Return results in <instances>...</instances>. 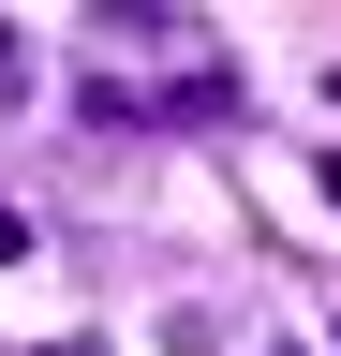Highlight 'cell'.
<instances>
[{
    "label": "cell",
    "mask_w": 341,
    "mask_h": 356,
    "mask_svg": "<svg viewBox=\"0 0 341 356\" xmlns=\"http://www.w3.org/2000/svg\"><path fill=\"white\" fill-rule=\"evenodd\" d=\"M134 119H163V134H208V119H238V74H223V60H193L178 89H149Z\"/></svg>",
    "instance_id": "1"
},
{
    "label": "cell",
    "mask_w": 341,
    "mask_h": 356,
    "mask_svg": "<svg viewBox=\"0 0 341 356\" xmlns=\"http://www.w3.org/2000/svg\"><path fill=\"white\" fill-rule=\"evenodd\" d=\"M15 89H30V44H15V30H0V104H15Z\"/></svg>",
    "instance_id": "2"
},
{
    "label": "cell",
    "mask_w": 341,
    "mask_h": 356,
    "mask_svg": "<svg viewBox=\"0 0 341 356\" xmlns=\"http://www.w3.org/2000/svg\"><path fill=\"white\" fill-rule=\"evenodd\" d=\"M0 267H30V208H0Z\"/></svg>",
    "instance_id": "3"
},
{
    "label": "cell",
    "mask_w": 341,
    "mask_h": 356,
    "mask_svg": "<svg viewBox=\"0 0 341 356\" xmlns=\"http://www.w3.org/2000/svg\"><path fill=\"white\" fill-rule=\"evenodd\" d=\"M312 178H326V208H341V149H326V163H312Z\"/></svg>",
    "instance_id": "4"
},
{
    "label": "cell",
    "mask_w": 341,
    "mask_h": 356,
    "mask_svg": "<svg viewBox=\"0 0 341 356\" xmlns=\"http://www.w3.org/2000/svg\"><path fill=\"white\" fill-rule=\"evenodd\" d=\"M60 356H104V341H60Z\"/></svg>",
    "instance_id": "5"
}]
</instances>
